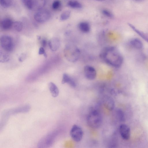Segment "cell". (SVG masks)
I'll use <instances>...</instances> for the list:
<instances>
[{
    "mask_svg": "<svg viewBox=\"0 0 148 148\" xmlns=\"http://www.w3.org/2000/svg\"><path fill=\"white\" fill-rule=\"evenodd\" d=\"M100 56L106 63L115 68L120 67L123 62L122 55L114 47H108L104 48L101 52Z\"/></svg>",
    "mask_w": 148,
    "mask_h": 148,
    "instance_id": "1",
    "label": "cell"
},
{
    "mask_svg": "<svg viewBox=\"0 0 148 148\" xmlns=\"http://www.w3.org/2000/svg\"><path fill=\"white\" fill-rule=\"evenodd\" d=\"M86 121L88 125L90 127L96 129L101 125L102 118L99 111L95 109H92L87 115Z\"/></svg>",
    "mask_w": 148,
    "mask_h": 148,
    "instance_id": "2",
    "label": "cell"
},
{
    "mask_svg": "<svg viewBox=\"0 0 148 148\" xmlns=\"http://www.w3.org/2000/svg\"><path fill=\"white\" fill-rule=\"evenodd\" d=\"M64 55L66 59L69 61L75 62L78 59L80 52L76 46L73 45H67L64 51Z\"/></svg>",
    "mask_w": 148,
    "mask_h": 148,
    "instance_id": "3",
    "label": "cell"
},
{
    "mask_svg": "<svg viewBox=\"0 0 148 148\" xmlns=\"http://www.w3.org/2000/svg\"><path fill=\"white\" fill-rule=\"evenodd\" d=\"M58 134L57 131H52L42 137L38 142L39 148H47L51 146L53 143Z\"/></svg>",
    "mask_w": 148,
    "mask_h": 148,
    "instance_id": "4",
    "label": "cell"
},
{
    "mask_svg": "<svg viewBox=\"0 0 148 148\" xmlns=\"http://www.w3.org/2000/svg\"><path fill=\"white\" fill-rule=\"evenodd\" d=\"M0 42L1 47L6 51L10 52L13 50V40L10 36L7 35H2L0 37Z\"/></svg>",
    "mask_w": 148,
    "mask_h": 148,
    "instance_id": "5",
    "label": "cell"
},
{
    "mask_svg": "<svg viewBox=\"0 0 148 148\" xmlns=\"http://www.w3.org/2000/svg\"><path fill=\"white\" fill-rule=\"evenodd\" d=\"M51 16V14L49 11L41 9L35 13L34 17L37 22L43 23L49 20Z\"/></svg>",
    "mask_w": 148,
    "mask_h": 148,
    "instance_id": "6",
    "label": "cell"
},
{
    "mask_svg": "<svg viewBox=\"0 0 148 148\" xmlns=\"http://www.w3.org/2000/svg\"><path fill=\"white\" fill-rule=\"evenodd\" d=\"M70 134L72 139L76 142L80 141L82 139L83 135L82 129L76 125H74L72 126Z\"/></svg>",
    "mask_w": 148,
    "mask_h": 148,
    "instance_id": "7",
    "label": "cell"
},
{
    "mask_svg": "<svg viewBox=\"0 0 148 148\" xmlns=\"http://www.w3.org/2000/svg\"><path fill=\"white\" fill-rule=\"evenodd\" d=\"M30 108L29 105H26L15 108L5 111L3 113L2 118L6 119L9 115L14 114L20 112H28Z\"/></svg>",
    "mask_w": 148,
    "mask_h": 148,
    "instance_id": "8",
    "label": "cell"
},
{
    "mask_svg": "<svg viewBox=\"0 0 148 148\" xmlns=\"http://www.w3.org/2000/svg\"><path fill=\"white\" fill-rule=\"evenodd\" d=\"M84 72L85 77L89 80H93L96 77L97 73L93 67L86 65L84 68Z\"/></svg>",
    "mask_w": 148,
    "mask_h": 148,
    "instance_id": "9",
    "label": "cell"
},
{
    "mask_svg": "<svg viewBox=\"0 0 148 148\" xmlns=\"http://www.w3.org/2000/svg\"><path fill=\"white\" fill-rule=\"evenodd\" d=\"M120 133L122 138L125 140L129 139L130 136V130L129 127L125 124H122L119 128Z\"/></svg>",
    "mask_w": 148,
    "mask_h": 148,
    "instance_id": "10",
    "label": "cell"
},
{
    "mask_svg": "<svg viewBox=\"0 0 148 148\" xmlns=\"http://www.w3.org/2000/svg\"><path fill=\"white\" fill-rule=\"evenodd\" d=\"M45 0H30V9L39 10L42 9L46 4Z\"/></svg>",
    "mask_w": 148,
    "mask_h": 148,
    "instance_id": "11",
    "label": "cell"
},
{
    "mask_svg": "<svg viewBox=\"0 0 148 148\" xmlns=\"http://www.w3.org/2000/svg\"><path fill=\"white\" fill-rule=\"evenodd\" d=\"M103 102L105 107L109 110H113L114 107V102L110 97L106 95L103 97Z\"/></svg>",
    "mask_w": 148,
    "mask_h": 148,
    "instance_id": "12",
    "label": "cell"
},
{
    "mask_svg": "<svg viewBox=\"0 0 148 148\" xmlns=\"http://www.w3.org/2000/svg\"><path fill=\"white\" fill-rule=\"evenodd\" d=\"M48 44L50 49L55 51L59 48L60 45V41L58 38L53 37L49 40Z\"/></svg>",
    "mask_w": 148,
    "mask_h": 148,
    "instance_id": "13",
    "label": "cell"
},
{
    "mask_svg": "<svg viewBox=\"0 0 148 148\" xmlns=\"http://www.w3.org/2000/svg\"><path fill=\"white\" fill-rule=\"evenodd\" d=\"M62 83V84L67 83L73 88L75 87L76 85L74 80L69 75L66 73L63 74Z\"/></svg>",
    "mask_w": 148,
    "mask_h": 148,
    "instance_id": "14",
    "label": "cell"
},
{
    "mask_svg": "<svg viewBox=\"0 0 148 148\" xmlns=\"http://www.w3.org/2000/svg\"><path fill=\"white\" fill-rule=\"evenodd\" d=\"M130 45L132 47L138 50L141 49L143 47V44L141 40L137 38L131 39L130 41Z\"/></svg>",
    "mask_w": 148,
    "mask_h": 148,
    "instance_id": "15",
    "label": "cell"
},
{
    "mask_svg": "<svg viewBox=\"0 0 148 148\" xmlns=\"http://www.w3.org/2000/svg\"><path fill=\"white\" fill-rule=\"evenodd\" d=\"M128 25L136 33L148 43V35L147 34L138 29L134 26L131 23H129Z\"/></svg>",
    "mask_w": 148,
    "mask_h": 148,
    "instance_id": "16",
    "label": "cell"
},
{
    "mask_svg": "<svg viewBox=\"0 0 148 148\" xmlns=\"http://www.w3.org/2000/svg\"><path fill=\"white\" fill-rule=\"evenodd\" d=\"M13 22L10 18H6L3 19L1 23V28L4 30L10 29L12 26Z\"/></svg>",
    "mask_w": 148,
    "mask_h": 148,
    "instance_id": "17",
    "label": "cell"
},
{
    "mask_svg": "<svg viewBox=\"0 0 148 148\" xmlns=\"http://www.w3.org/2000/svg\"><path fill=\"white\" fill-rule=\"evenodd\" d=\"M49 88L52 96L54 97H57L59 93V89L56 85L51 82L48 84Z\"/></svg>",
    "mask_w": 148,
    "mask_h": 148,
    "instance_id": "18",
    "label": "cell"
},
{
    "mask_svg": "<svg viewBox=\"0 0 148 148\" xmlns=\"http://www.w3.org/2000/svg\"><path fill=\"white\" fill-rule=\"evenodd\" d=\"M78 27L80 31L85 33L89 32L90 30V25L87 22L83 21L80 22L78 25Z\"/></svg>",
    "mask_w": 148,
    "mask_h": 148,
    "instance_id": "19",
    "label": "cell"
},
{
    "mask_svg": "<svg viewBox=\"0 0 148 148\" xmlns=\"http://www.w3.org/2000/svg\"><path fill=\"white\" fill-rule=\"evenodd\" d=\"M67 5L69 7L73 9H80L82 7V4L79 2L74 0H70Z\"/></svg>",
    "mask_w": 148,
    "mask_h": 148,
    "instance_id": "20",
    "label": "cell"
},
{
    "mask_svg": "<svg viewBox=\"0 0 148 148\" xmlns=\"http://www.w3.org/2000/svg\"><path fill=\"white\" fill-rule=\"evenodd\" d=\"M16 31L17 32H20L23 28L22 23L19 21H16L13 22L12 26Z\"/></svg>",
    "mask_w": 148,
    "mask_h": 148,
    "instance_id": "21",
    "label": "cell"
},
{
    "mask_svg": "<svg viewBox=\"0 0 148 148\" xmlns=\"http://www.w3.org/2000/svg\"><path fill=\"white\" fill-rule=\"evenodd\" d=\"M117 117L120 121H123L125 120V116L123 112L120 109H117L116 111Z\"/></svg>",
    "mask_w": 148,
    "mask_h": 148,
    "instance_id": "22",
    "label": "cell"
},
{
    "mask_svg": "<svg viewBox=\"0 0 148 148\" xmlns=\"http://www.w3.org/2000/svg\"><path fill=\"white\" fill-rule=\"evenodd\" d=\"M71 15V12L69 10H66L61 14L60 19L61 21H64L68 19Z\"/></svg>",
    "mask_w": 148,
    "mask_h": 148,
    "instance_id": "23",
    "label": "cell"
},
{
    "mask_svg": "<svg viewBox=\"0 0 148 148\" xmlns=\"http://www.w3.org/2000/svg\"><path fill=\"white\" fill-rule=\"evenodd\" d=\"M0 1L1 6L4 8L10 7L12 3V0H0Z\"/></svg>",
    "mask_w": 148,
    "mask_h": 148,
    "instance_id": "24",
    "label": "cell"
},
{
    "mask_svg": "<svg viewBox=\"0 0 148 148\" xmlns=\"http://www.w3.org/2000/svg\"><path fill=\"white\" fill-rule=\"evenodd\" d=\"M10 60V56L6 54L1 53L0 52V62L4 63L8 62Z\"/></svg>",
    "mask_w": 148,
    "mask_h": 148,
    "instance_id": "25",
    "label": "cell"
},
{
    "mask_svg": "<svg viewBox=\"0 0 148 148\" xmlns=\"http://www.w3.org/2000/svg\"><path fill=\"white\" fill-rule=\"evenodd\" d=\"M102 14L105 16L110 18H112L113 15L109 10L107 9H103L102 11Z\"/></svg>",
    "mask_w": 148,
    "mask_h": 148,
    "instance_id": "26",
    "label": "cell"
},
{
    "mask_svg": "<svg viewBox=\"0 0 148 148\" xmlns=\"http://www.w3.org/2000/svg\"><path fill=\"white\" fill-rule=\"evenodd\" d=\"M61 5L60 1L59 0H56L54 1L52 4V8L55 10L58 9L60 7Z\"/></svg>",
    "mask_w": 148,
    "mask_h": 148,
    "instance_id": "27",
    "label": "cell"
},
{
    "mask_svg": "<svg viewBox=\"0 0 148 148\" xmlns=\"http://www.w3.org/2000/svg\"><path fill=\"white\" fill-rule=\"evenodd\" d=\"M26 57V55L24 53L21 54L18 58L19 61L22 62L25 59Z\"/></svg>",
    "mask_w": 148,
    "mask_h": 148,
    "instance_id": "28",
    "label": "cell"
},
{
    "mask_svg": "<svg viewBox=\"0 0 148 148\" xmlns=\"http://www.w3.org/2000/svg\"><path fill=\"white\" fill-rule=\"evenodd\" d=\"M45 53V50L43 47H40L38 51V54L39 55H44Z\"/></svg>",
    "mask_w": 148,
    "mask_h": 148,
    "instance_id": "29",
    "label": "cell"
},
{
    "mask_svg": "<svg viewBox=\"0 0 148 148\" xmlns=\"http://www.w3.org/2000/svg\"><path fill=\"white\" fill-rule=\"evenodd\" d=\"M41 43L43 47H45L47 45V40L45 39H42L41 40Z\"/></svg>",
    "mask_w": 148,
    "mask_h": 148,
    "instance_id": "30",
    "label": "cell"
},
{
    "mask_svg": "<svg viewBox=\"0 0 148 148\" xmlns=\"http://www.w3.org/2000/svg\"><path fill=\"white\" fill-rule=\"evenodd\" d=\"M37 38L38 40H40L41 39V37L40 36H37Z\"/></svg>",
    "mask_w": 148,
    "mask_h": 148,
    "instance_id": "31",
    "label": "cell"
},
{
    "mask_svg": "<svg viewBox=\"0 0 148 148\" xmlns=\"http://www.w3.org/2000/svg\"><path fill=\"white\" fill-rule=\"evenodd\" d=\"M95 1H105V0H95Z\"/></svg>",
    "mask_w": 148,
    "mask_h": 148,
    "instance_id": "32",
    "label": "cell"
},
{
    "mask_svg": "<svg viewBox=\"0 0 148 148\" xmlns=\"http://www.w3.org/2000/svg\"><path fill=\"white\" fill-rule=\"evenodd\" d=\"M134 0L136 1H141L143 0Z\"/></svg>",
    "mask_w": 148,
    "mask_h": 148,
    "instance_id": "33",
    "label": "cell"
},
{
    "mask_svg": "<svg viewBox=\"0 0 148 148\" xmlns=\"http://www.w3.org/2000/svg\"></svg>",
    "mask_w": 148,
    "mask_h": 148,
    "instance_id": "34",
    "label": "cell"
}]
</instances>
